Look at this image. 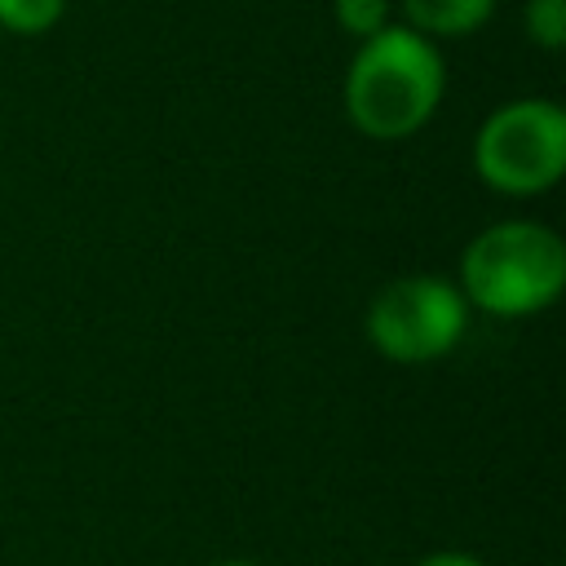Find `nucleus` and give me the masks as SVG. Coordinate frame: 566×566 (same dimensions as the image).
I'll return each mask as SVG.
<instances>
[{
  "mask_svg": "<svg viewBox=\"0 0 566 566\" xmlns=\"http://www.w3.org/2000/svg\"><path fill=\"white\" fill-rule=\"evenodd\" d=\"M447 88L442 53L429 35L407 22H389L385 31L358 40V53L345 66V115L371 142H402L420 133Z\"/></svg>",
  "mask_w": 566,
  "mask_h": 566,
  "instance_id": "f257e3e1",
  "label": "nucleus"
},
{
  "mask_svg": "<svg viewBox=\"0 0 566 566\" xmlns=\"http://www.w3.org/2000/svg\"><path fill=\"white\" fill-rule=\"evenodd\" d=\"M460 283L464 301L486 314H531L562 292L566 248L548 226L500 221L464 248Z\"/></svg>",
  "mask_w": 566,
  "mask_h": 566,
  "instance_id": "f03ea898",
  "label": "nucleus"
},
{
  "mask_svg": "<svg viewBox=\"0 0 566 566\" xmlns=\"http://www.w3.org/2000/svg\"><path fill=\"white\" fill-rule=\"evenodd\" d=\"M473 168L500 195H544L566 172V111L548 97L504 102L473 137Z\"/></svg>",
  "mask_w": 566,
  "mask_h": 566,
  "instance_id": "7ed1b4c3",
  "label": "nucleus"
},
{
  "mask_svg": "<svg viewBox=\"0 0 566 566\" xmlns=\"http://www.w3.org/2000/svg\"><path fill=\"white\" fill-rule=\"evenodd\" d=\"M469 327L464 292L442 274H407L367 305V336L394 363H433Z\"/></svg>",
  "mask_w": 566,
  "mask_h": 566,
  "instance_id": "20e7f679",
  "label": "nucleus"
},
{
  "mask_svg": "<svg viewBox=\"0 0 566 566\" xmlns=\"http://www.w3.org/2000/svg\"><path fill=\"white\" fill-rule=\"evenodd\" d=\"M402 13L411 31L429 40H455L482 31L495 13V0H402Z\"/></svg>",
  "mask_w": 566,
  "mask_h": 566,
  "instance_id": "39448f33",
  "label": "nucleus"
},
{
  "mask_svg": "<svg viewBox=\"0 0 566 566\" xmlns=\"http://www.w3.org/2000/svg\"><path fill=\"white\" fill-rule=\"evenodd\" d=\"M66 0H0V27L9 35H44L62 22Z\"/></svg>",
  "mask_w": 566,
  "mask_h": 566,
  "instance_id": "423d86ee",
  "label": "nucleus"
},
{
  "mask_svg": "<svg viewBox=\"0 0 566 566\" xmlns=\"http://www.w3.org/2000/svg\"><path fill=\"white\" fill-rule=\"evenodd\" d=\"M522 27H526L531 44H539L544 53H557L566 44V0H526Z\"/></svg>",
  "mask_w": 566,
  "mask_h": 566,
  "instance_id": "0eeeda50",
  "label": "nucleus"
},
{
  "mask_svg": "<svg viewBox=\"0 0 566 566\" xmlns=\"http://www.w3.org/2000/svg\"><path fill=\"white\" fill-rule=\"evenodd\" d=\"M336 27L354 40H367L389 27V0H332Z\"/></svg>",
  "mask_w": 566,
  "mask_h": 566,
  "instance_id": "6e6552de",
  "label": "nucleus"
},
{
  "mask_svg": "<svg viewBox=\"0 0 566 566\" xmlns=\"http://www.w3.org/2000/svg\"><path fill=\"white\" fill-rule=\"evenodd\" d=\"M416 566H486V562H478L473 553H433V557H424Z\"/></svg>",
  "mask_w": 566,
  "mask_h": 566,
  "instance_id": "1a4fd4ad",
  "label": "nucleus"
},
{
  "mask_svg": "<svg viewBox=\"0 0 566 566\" xmlns=\"http://www.w3.org/2000/svg\"><path fill=\"white\" fill-rule=\"evenodd\" d=\"M221 566H256V562H221Z\"/></svg>",
  "mask_w": 566,
  "mask_h": 566,
  "instance_id": "9d476101",
  "label": "nucleus"
}]
</instances>
